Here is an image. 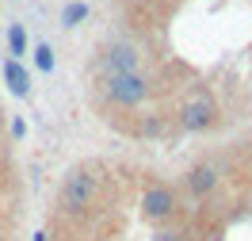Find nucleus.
Segmentation results:
<instances>
[{
  "label": "nucleus",
  "mask_w": 252,
  "mask_h": 241,
  "mask_svg": "<svg viewBox=\"0 0 252 241\" xmlns=\"http://www.w3.org/2000/svg\"><path fill=\"white\" fill-rule=\"evenodd\" d=\"M99 184L103 180L95 176L92 169H73V172H65L62 188H58V207L65 214H88L95 207V199H99Z\"/></svg>",
  "instance_id": "nucleus-1"
},
{
  "label": "nucleus",
  "mask_w": 252,
  "mask_h": 241,
  "mask_svg": "<svg viewBox=\"0 0 252 241\" xmlns=\"http://www.w3.org/2000/svg\"><path fill=\"white\" fill-rule=\"evenodd\" d=\"M103 96L115 103V107H138L149 96V77L145 73H115V77H103Z\"/></svg>",
  "instance_id": "nucleus-2"
},
{
  "label": "nucleus",
  "mask_w": 252,
  "mask_h": 241,
  "mask_svg": "<svg viewBox=\"0 0 252 241\" xmlns=\"http://www.w3.org/2000/svg\"><path fill=\"white\" fill-rule=\"evenodd\" d=\"M95 69H99V77H115V73H142V54L138 46H130V42H103V46L95 50Z\"/></svg>",
  "instance_id": "nucleus-3"
},
{
  "label": "nucleus",
  "mask_w": 252,
  "mask_h": 241,
  "mask_svg": "<svg viewBox=\"0 0 252 241\" xmlns=\"http://www.w3.org/2000/svg\"><path fill=\"white\" fill-rule=\"evenodd\" d=\"M142 214L157 226L176 222V218H180V195H176V188H168V184H149L145 195H142Z\"/></svg>",
  "instance_id": "nucleus-4"
},
{
  "label": "nucleus",
  "mask_w": 252,
  "mask_h": 241,
  "mask_svg": "<svg viewBox=\"0 0 252 241\" xmlns=\"http://www.w3.org/2000/svg\"><path fill=\"white\" fill-rule=\"evenodd\" d=\"M218 123V103L210 92L203 88H195L188 100H184V107H180V127L191 130V134H199V130H210Z\"/></svg>",
  "instance_id": "nucleus-5"
},
{
  "label": "nucleus",
  "mask_w": 252,
  "mask_h": 241,
  "mask_svg": "<svg viewBox=\"0 0 252 241\" xmlns=\"http://www.w3.org/2000/svg\"><path fill=\"white\" fill-rule=\"evenodd\" d=\"M221 184V165L218 161H199V165H191L188 176H184V188H188V195H210L214 188Z\"/></svg>",
  "instance_id": "nucleus-6"
},
{
  "label": "nucleus",
  "mask_w": 252,
  "mask_h": 241,
  "mask_svg": "<svg viewBox=\"0 0 252 241\" xmlns=\"http://www.w3.org/2000/svg\"><path fill=\"white\" fill-rule=\"evenodd\" d=\"M4 80H8L12 96H19V100L31 92V73L19 65V58H4Z\"/></svg>",
  "instance_id": "nucleus-7"
},
{
  "label": "nucleus",
  "mask_w": 252,
  "mask_h": 241,
  "mask_svg": "<svg viewBox=\"0 0 252 241\" xmlns=\"http://www.w3.org/2000/svg\"><path fill=\"white\" fill-rule=\"evenodd\" d=\"M80 19H88V4L84 0H73V4L62 8V27H77Z\"/></svg>",
  "instance_id": "nucleus-8"
},
{
  "label": "nucleus",
  "mask_w": 252,
  "mask_h": 241,
  "mask_svg": "<svg viewBox=\"0 0 252 241\" xmlns=\"http://www.w3.org/2000/svg\"><path fill=\"white\" fill-rule=\"evenodd\" d=\"M8 42H12V58H23L27 54V34L19 23H8Z\"/></svg>",
  "instance_id": "nucleus-9"
},
{
  "label": "nucleus",
  "mask_w": 252,
  "mask_h": 241,
  "mask_svg": "<svg viewBox=\"0 0 252 241\" xmlns=\"http://www.w3.org/2000/svg\"><path fill=\"white\" fill-rule=\"evenodd\" d=\"M34 62H38V73H50V69H54V50H50L46 42H38V46H34Z\"/></svg>",
  "instance_id": "nucleus-10"
}]
</instances>
